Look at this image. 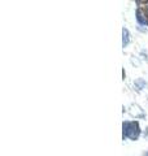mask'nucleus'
I'll use <instances>...</instances> for the list:
<instances>
[{"label":"nucleus","instance_id":"obj_1","mask_svg":"<svg viewBox=\"0 0 148 156\" xmlns=\"http://www.w3.org/2000/svg\"><path fill=\"white\" fill-rule=\"evenodd\" d=\"M123 128V138H130L132 140L138 139V136L140 134V129H139V124L136 121H132V122H123L122 125Z\"/></svg>","mask_w":148,"mask_h":156},{"label":"nucleus","instance_id":"obj_2","mask_svg":"<svg viewBox=\"0 0 148 156\" xmlns=\"http://www.w3.org/2000/svg\"><path fill=\"white\" fill-rule=\"evenodd\" d=\"M136 20H138V22L139 23H142V25H148V20L143 16L140 9H138V12H136Z\"/></svg>","mask_w":148,"mask_h":156},{"label":"nucleus","instance_id":"obj_3","mask_svg":"<svg viewBox=\"0 0 148 156\" xmlns=\"http://www.w3.org/2000/svg\"><path fill=\"white\" fill-rule=\"evenodd\" d=\"M122 35H123V38H122V46L125 47V46L129 44V39H130V35H129L127 29H125V27L122 29Z\"/></svg>","mask_w":148,"mask_h":156},{"label":"nucleus","instance_id":"obj_4","mask_svg":"<svg viewBox=\"0 0 148 156\" xmlns=\"http://www.w3.org/2000/svg\"><path fill=\"white\" fill-rule=\"evenodd\" d=\"M147 156H148V154H147Z\"/></svg>","mask_w":148,"mask_h":156}]
</instances>
